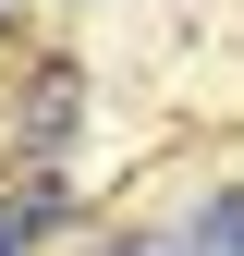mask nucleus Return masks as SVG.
I'll list each match as a JSON object with an SVG mask.
<instances>
[{
    "instance_id": "nucleus-1",
    "label": "nucleus",
    "mask_w": 244,
    "mask_h": 256,
    "mask_svg": "<svg viewBox=\"0 0 244 256\" xmlns=\"http://www.w3.org/2000/svg\"><path fill=\"white\" fill-rule=\"evenodd\" d=\"M110 256H244V183H220V196L183 208L171 232H134V244H110Z\"/></svg>"
},
{
    "instance_id": "nucleus-3",
    "label": "nucleus",
    "mask_w": 244,
    "mask_h": 256,
    "mask_svg": "<svg viewBox=\"0 0 244 256\" xmlns=\"http://www.w3.org/2000/svg\"><path fill=\"white\" fill-rule=\"evenodd\" d=\"M74 110H86V74H74V61H37V98H24V146H61V134H74Z\"/></svg>"
},
{
    "instance_id": "nucleus-2",
    "label": "nucleus",
    "mask_w": 244,
    "mask_h": 256,
    "mask_svg": "<svg viewBox=\"0 0 244 256\" xmlns=\"http://www.w3.org/2000/svg\"><path fill=\"white\" fill-rule=\"evenodd\" d=\"M74 208H86L74 183H24V196L0 183V256H37V244L61 232V220H74Z\"/></svg>"
},
{
    "instance_id": "nucleus-4",
    "label": "nucleus",
    "mask_w": 244,
    "mask_h": 256,
    "mask_svg": "<svg viewBox=\"0 0 244 256\" xmlns=\"http://www.w3.org/2000/svg\"><path fill=\"white\" fill-rule=\"evenodd\" d=\"M0 24H12V0H0Z\"/></svg>"
}]
</instances>
